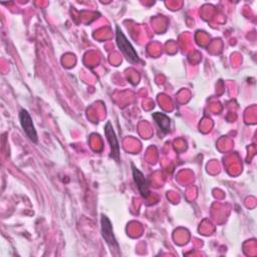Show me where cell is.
Wrapping results in <instances>:
<instances>
[{
	"label": "cell",
	"instance_id": "3957f363",
	"mask_svg": "<svg viewBox=\"0 0 257 257\" xmlns=\"http://www.w3.org/2000/svg\"><path fill=\"white\" fill-rule=\"evenodd\" d=\"M19 119H20V123L21 126L24 131V133L26 134V136L34 143L37 142V134L36 131L34 128V124L32 121V118L30 116V114L27 112V110L25 109H21L19 112Z\"/></svg>",
	"mask_w": 257,
	"mask_h": 257
},
{
	"label": "cell",
	"instance_id": "277c9868",
	"mask_svg": "<svg viewBox=\"0 0 257 257\" xmlns=\"http://www.w3.org/2000/svg\"><path fill=\"white\" fill-rule=\"evenodd\" d=\"M104 135H105L106 140L110 146V157L113 158L116 162H118V160H119V145H118L117 138L115 136V133H114L110 122H106V124L104 125Z\"/></svg>",
	"mask_w": 257,
	"mask_h": 257
},
{
	"label": "cell",
	"instance_id": "5b68a950",
	"mask_svg": "<svg viewBox=\"0 0 257 257\" xmlns=\"http://www.w3.org/2000/svg\"><path fill=\"white\" fill-rule=\"evenodd\" d=\"M133 177H134V181H135L136 186L138 187L141 195L144 198H148L150 195L148 181L145 178L144 174L139 169H137L134 165H133Z\"/></svg>",
	"mask_w": 257,
	"mask_h": 257
},
{
	"label": "cell",
	"instance_id": "8992f818",
	"mask_svg": "<svg viewBox=\"0 0 257 257\" xmlns=\"http://www.w3.org/2000/svg\"><path fill=\"white\" fill-rule=\"evenodd\" d=\"M153 117L155 119V121L157 122V124L159 125L160 130L163 132V133H168L169 132V128H170V118L162 113V112H155L153 114Z\"/></svg>",
	"mask_w": 257,
	"mask_h": 257
},
{
	"label": "cell",
	"instance_id": "6da1fadb",
	"mask_svg": "<svg viewBox=\"0 0 257 257\" xmlns=\"http://www.w3.org/2000/svg\"><path fill=\"white\" fill-rule=\"evenodd\" d=\"M115 29H116V32H115L116 44H117L119 50L121 51V53L123 54V56L131 63H138V62H140V58H139V55H138L137 51L135 50V48L131 44V42L127 40L125 35L122 33L120 28L118 26H116Z\"/></svg>",
	"mask_w": 257,
	"mask_h": 257
},
{
	"label": "cell",
	"instance_id": "7a4b0ae2",
	"mask_svg": "<svg viewBox=\"0 0 257 257\" xmlns=\"http://www.w3.org/2000/svg\"><path fill=\"white\" fill-rule=\"evenodd\" d=\"M100 223H101V235L104 239V241L106 242V244L111 248V250H117L118 249V244L117 241L113 235V230H112V226L110 221L108 220V218L104 215L101 216L100 219Z\"/></svg>",
	"mask_w": 257,
	"mask_h": 257
}]
</instances>
